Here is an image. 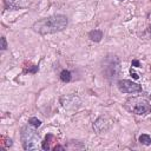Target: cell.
<instances>
[{
  "mask_svg": "<svg viewBox=\"0 0 151 151\" xmlns=\"http://www.w3.org/2000/svg\"><path fill=\"white\" fill-rule=\"evenodd\" d=\"M67 24H68V19L66 15L55 14L37 20L33 24V29L40 34H53L65 29Z\"/></svg>",
  "mask_w": 151,
  "mask_h": 151,
  "instance_id": "obj_1",
  "label": "cell"
},
{
  "mask_svg": "<svg viewBox=\"0 0 151 151\" xmlns=\"http://www.w3.org/2000/svg\"><path fill=\"white\" fill-rule=\"evenodd\" d=\"M124 107L134 114L144 116L151 112V103L142 97H133L125 101Z\"/></svg>",
  "mask_w": 151,
  "mask_h": 151,
  "instance_id": "obj_2",
  "label": "cell"
},
{
  "mask_svg": "<svg viewBox=\"0 0 151 151\" xmlns=\"http://www.w3.org/2000/svg\"><path fill=\"white\" fill-rule=\"evenodd\" d=\"M20 139H21V144L22 147L25 150H38L39 149V134L38 132L31 127V126H24L21 129L20 132Z\"/></svg>",
  "mask_w": 151,
  "mask_h": 151,
  "instance_id": "obj_3",
  "label": "cell"
},
{
  "mask_svg": "<svg viewBox=\"0 0 151 151\" xmlns=\"http://www.w3.org/2000/svg\"><path fill=\"white\" fill-rule=\"evenodd\" d=\"M117 86H118V90L123 93H139L143 91V88L139 84L133 83V81L127 80V79L119 80L117 83Z\"/></svg>",
  "mask_w": 151,
  "mask_h": 151,
  "instance_id": "obj_4",
  "label": "cell"
},
{
  "mask_svg": "<svg viewBox=\"0 0 151 151\" xmlns=\"http://www.w3.org/2000/svg\"><path fill=\"white\" fill-rule=\"evenodd\" d=\"M105 72L110 70V72L107 73V78H111V79H114L117 76H118V72H119V60L113 57V58H107L106 59V63H105Z\"/></svg>",
  "mask_w": 151,
  "mask_h": 151,
  "instance_id": "obj_5",
  "label": "cell"
},
{
  "mask_svg": "<svg viewBox=\"0 0 151 151\" xmlns=\"http://www.w3.org/2000/svg\"><path fill=\"white\" fill-rule=\"evenodd\" d=\"M5 5L11 9H20L28 7L31 5V0H5Z\"/></svg>",
  "mask_w": 151,
  "mask_h": 151,
  "instance_id": "obj_6",
  "label": "cell"
},
{
  "mask_svg": "<svg viewBox=\"0 0 151 151\" xmlns=\"http://www.w3.org/2000/svg\"><path fill=\"white\" fill-rule=\"evenodd\" d=\"M109 127H110V123H109L107 119L104 118V117L98 118V119L93 123V130H94L97 133H103V132L107 131Z\"/></svg>",
  "mask_w": 151,
  "mask_h": 151,
  "instance_id": "obj_7",
  "label": "cell"
},
{
  "mask_svg": "<svg viewBox=\"0 0 151 151\" xmlns=\"http://www.w3.org/2000/svg\"><path fill=\"white\" fill-rule=\"evenodd\" d=\"M88 38L94 42H99L103 38V32L100 29H92L88 32Z\"/></svg>",
  "mask_w": 151,
  "mask_h": 151,
  "instance_id": "obj_8",
  "label": "cell"
},
{
  "mask_svg": "<svg viewBox=\"0 0 151 151\" xmlns=\"http://www.w3.org/2000/svg\"><path fill=\"white\" fill-rule=\"evenodd\" d=\"M72 79V74L68 70H63L60 72V80L64 81V83H70Z\"/></svg>",
  "mask_w": 151,
  "mask_h": 151,
  "instance_id": "obj_9",
  "label": "cell"
},
{
  "mask_svg": "<svg viewBox=\"0 0 151 151\" xmlns=\"http://www.w3.org/2000/svg\"><path fill=\"white\" fill-rule=\"evenodd\" d=\"M138 142L140 143V144H143V145H150L151 144V137L149 136V134H145V133H143V134H140L139 137H138Z\"/></svg>",
  "mask_w": 151,
  "mask_h": 151,
  "instance_id": "obj_10",
  "label": "cell"
},
{
  "mask_svg": "<svg viewBox=\"0 0 151 151\" xmlns=\"http://www.w3.org/2000/svg\"><path fill=\"white\" fill-rule=\"evenodd\" d=\"M52 138H53L52 134H47V136L45 137V139L41 142V149H42V150H45V151L50 150V144H51V139H52Z\"/></svg>",
  "mask_w": 151,
  "mask_h": 151,
  "instance_id": "obj_11",
  "label": "cell"
},
{
  "mask_svg": "<svg viewBox=\"0 0 151 151\" xmlns=\"http://www.w3.org/2000/svg\"><path fill=\"white\" fill-rule=\"evenodd\" d=\"M38 66L37 65H32V64H29L28 66H25V70H24V72L25 73H37L38 72Z\"/></svg>",
  "mask_w": 151,
  "mask_h": 151,
  "instance_id": "obj_12",
  "label": "cell"
},
{
  "mask_svg": "<svg viewBox=\"0 0 151 151\" xmlns=\"http://www.w3.org/2000/svg\"><path fill=\"white\" fill-rule=\"evenodd\" d=\"M28 124L33 125L34 127H39V126L41 125V120H39V119L35 118V117H31V118L28 119Z\"/></svg>",
  "mask_w": 151,
  "mask_h": 151,
  "instance_id": "obj_13",
  "label": "cell"
},
{
  "mask_svg": "<svg viewBox=\"0 0 151 151\" xmlns=\"http://www.w3.org/2000/svg\"><path fill=\"white\" fill-rule=\"evenodd\" d=\"M1 139H4V140H6V142H1V145H5L6 147H8V146H11L12 145V140L9 139V138H6V137H1Z\"/></svg>",
  "mask_w": 151,
  "mask_h": 151,
  "instance_id": "obj_14",
  "label": "cell"
},
{
  "mask_svg": "<svg viewBox=\"0 0 151 151\" xmlns=\"http://www.w3.org/2000/svg\"><path fill=\"white\" fill-rule=\"evenodd\" d=\"M7 48V42H6V38L5 37H1V50L5 51Z\"/></svg>",
  "mask_w": 151,
  "mask_h": 151,
  "instance_id": "obj_15",
  "label": "cell"
},
{
  "mask_svg": "<svg viewBox=\"0 0 151 151\" xmlns=\"http://www.w3.org/2000/svg\"><path fill=\"white\" fill-rule=\"evenodd\" d=\"M131 65H132V66H134V67H140V63H139L138 60H136V59H134V60H132Z\"/></svg>",
  "mask_w": 151,
  "mask_h": 151,
  "instance_id": "obj_16",
  "label": "cell"
},
{
  "mask_svg": "<svg viewBox=\"0 0 151 151\" xmlns=\"http://www.w3.org/2000/svg\"><path fill=\"white\" fill-rule=\"evenodd\" d=\"M130 74H131V77H132L133 79H138V78H139V76H138L137 73H134V72L132 71V68L130 70Z\"/></svg>",
  "mask_w": 151,
  "mask_h": 151,
  "instance_id": "obj_17",
  "label": "cell"
},
{
  "mask_svg": "<svg viewBox=\"0 0 151 151\" xmlns=\"http://www.w3.org/2000/svg\"><path fill=\"white\" fill-rule=\"evenodd\" d=\"M53 150H54V151H57V150H64V146H61V145H55V146L53 147Z\"/></svg>",
  "mask_w": 151,
  "mask_h": 151,
  "instance_id": "obj_18",
  "label": "cell"
},
{
  "mask_svg": "<svg viewBox=\"0 0 151 151\" xmlns=\"http://www.w3.org/2000/svg\"><path fill=\"white\" fill-rule=\"evenodd\" d=\"M118 1H124V0H118Z\"/></svg>",
  "mask_w": 151,
  "mask_h": 151,
  "instance_id": "obj_19",
  "label": "cell"
}]
</instances>
